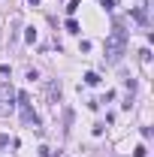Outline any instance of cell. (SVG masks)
<instances>
[{"mask_svg":"<svg viewBox=\"0 0 154 157\" xmlns=\"http://www.w3.org/2000/svg\"><path fill=\"white\" fill-rule=\"evenodd\" d=\"M127 55V30L121 27V21L115 24V30L106 39V63H121V58Z\"/></svg>","mask_w":154,"mask_h":157,"instance_id":"cell-1","label":"cell"},{"mask_svg":"<svg viewBox=\"0 0 154 157\" xmlns=\"http://www.w3.org/2000/svg\"><path fill=\"white\" fill-rule=\"evenodd\" d=\"M85 85H100V76H97L94 70H91V73H85Z\"/></svg>","mask_w":154,"mask_h":157,"instance_id":"cell-6","label":"cell"},{"mask_svg":"<svg viewBox=\"0 0 154 157\" xmlns=\"http://www.w3.org/2000/svg\"><path fill=\"white\" fill-rule=\"evenodd\" d=\"M39 157H55V151H52V148H45V145H42V148H39Z\"/></svg>","mask_w":154,"mask_h":157,"instance_id":"cell-12","label":"cell"},{"mask_svg":"<svg viewBox=\"0 0 154 157\" xmlns=\"http://www.w3.org/2000/svg\"><path fill=\"white\" fill-rule=\"evenodd\" d=\"M48 103L52 106L60 103V82H48Z\"/></svg>","mask_w":154,"mask_h":157,"instance_id":"cell-4","label":"cell"},{"mask_svg":"<svg viewBox=\"0 0 154 157\" xmlns=\"http://www.w3.org/2000/svg\"><path fill=\"white\" fill-rule=\"evenodd\" d=\"M103 6H106V12H112V9L118 6V0H103Z\"/></svg>","mask_w":154,"mask_h":157,"instance_id":"cell-11","label":"cell"},{"mask_svg":"<svg viewBox=\"0 0 154 157\" xmlns=\"http://www.w3.org/2000/svg\"><path fill=\"white\" fill-rule=\"evenodd\" d=\"M15 100H18V106H21V121L24 124H33V127H39V115L30 109V94H15Z\"/></svg>","mask_w":154,"mask_h":157,"instance_id":"cell-2","label":"cell"},{"mask_svg":"<svg viewBox=\"0 0 154 157\" xmlns=\"http://www.w3.org/2000/svg\"><path fill=\"white\" fill-rule=\"evenodd\" d=\"M6 145H9V136H3V133H0V148H6Z\"/></svg>","mask_w":154,"mask_h":157,"instance_id":"cell-13","label":"cell"},{"mask_svg":"<svg viewBox=\"0 0 154 157\" xmlns=\"http://www.w3.org/2000/svg\"><path fill=\"white\" fill-rule=\"evenodd\" d=\"M79 6H82V0H70V6H67V12H70V15H73V12H76Z\"/></svg>","mask_w":154,"mask_h":157,"instance_id":"cell-9","label":"cell"},{"mask_svg":"<svg viewBox=\"0 0 154 157\" xmlns=\"http://www.w3.org/2000/svg\"><path fill=\"white\" fill-rule=\"evenodd\" d=\"M27 3H33V6H37V3H39V0H27Z\"/></svg>","mask_w":154,"mask_h":157,"instance_id":"cell-15","label":"cell"},{"mask_svg":"<svg viewBox=\"0 0 154 157\" xmlns=\"http://www.w3.org/2000/svg\"><path fill=\"white\" fill-rule=\"evenodd\" d=\"M133 18L139 21V24H148V12H145V6H136V9H133Z\"/></svg>","mask_w":154,"mask_h":157,"instance_id":"cell-5","label":"cell"},{"mask_svg":"<svg viewBox=\"0 0 154 157\" xmlns=\"http://www.w3.org/2000/svg\"><path fill=\"white\" fill-rule=\"evenodd\" d=\"M6 73H9V67H6V63H0V76H6Z\"/></svg>","mask_w":154,"mask_h":157,"instance_id":"cell-14","label":"cell"},{"mask_svg":"<svg viewBox=\"0 0 154 157\" xmlns=\"http://www.w3.org/2000/svg\"><path fill=\"white\" fill-rule=\"evenodd\" d=\"M24 39H27V42H37V30H33V27H27V33H24Z\"/></svg>","mask_w":154,"mask_h":157,"instance_id":"cell-10","label":"cell"},{"mask_svg":"<svg viewBox=\"0 0 154 157\" xmlns=\"http://www.w3.org/2000/svg\"><path fill=\"white\" fill-rule=\"evenodd\" d=\"M67 30H70V33H79V21L76 18H67Z\"/></svg>","mask_w":154,"mask_h":157,"instance_id":"cell-7","label":"cell"},{"mask_svg":"<svg viewBox=\"0 0 154 157\" xmlns=\"http://www.w3.org/2000/svg\"><path fill=\"white\" fill-rule=\"evenodd\" d=\"M12 100H15V88L12 85H0V106L12 109Z\"/></svg>","mask_w":154,"mask_h":157,"instance_id":"cell-3","label":"cell"},{"mask_svg":"<svg viewBox=\"0 0 154 157\" xmlns=\"http://www.w3.org/2000/svg\"><path fill=\"white\" fill-rule=\"evenodd\" d=\"M133 157H148V148H145V145H136V148H133Z\"/></svg>","mask_w":154,"mask_h":157,"instance_id":"cell-8","label":"cell"}]
</instances>
